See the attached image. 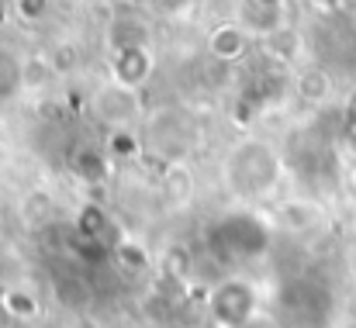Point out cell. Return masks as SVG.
<instances>
[{"mask_svg": "<svg viewBox=\"0 0 356 328\" xmlns=\"http://www.w3.org/2000/svg\"><path fill=\"white\" fill-rule=\"evenodd\" d=\"M225 183L229 190L242 201H263L277 190L280 177H284V159L270 142L259 138H245L225 156Z\"/></svg>", "mask_w": 356, "mask_h": 328, "instance_id": "cell-1", "label": "cell"}, {"mask_svg": "<svg viewBox=\"0 0 356 328\" xmlns=\"http://www.w3.org/2000/svg\"><path fill=\"white\" fill-rule=\"evenodd\" d=\"M270 238H273L270 224L259 218V215L245 211V208L215 218L211 228H208V235H204L208 256L218 266H242V263H252V259L266 256Z\"/></svg>", "mask_w": 356, "mask_h": 328, "instance_id": "cell-2", "label": "cell"}, {"mask_svg": "<svg viewBox=\"0 0 356 328\" xmlns=\"http://www.w3.org/2000/svg\"><path fill=\"white\" fill-rule=\"evenodd\" d=\"M256 311H259V290H256V284H249L242 277H225L208 297V315L218 328L252 325L259 318Z\"/></svg>", "mask_w": 356, "mask_h": 328, "instance_id": "cell-3", "label": "cell"}, {"mask_svg": "<svg viewBox=\"0 0 356 328\" xmlns=\"http://www.w3.org/2000/svg\"><path fill=\"white\" fill-rule=\"evenodd\" d=\"M201 131L194 124V117H187V110H159L149 117V128H145V142L149 149H156L163 159H187V152L197 145Z\"/></svg>", "mask_w": 356, "mask_h": 328, "instance_id": "cell-4", "label": "cell"}, {"mask_svg": "<svg viewBox=\"0 0 356 328\" xmlns=\"http://www.w3.org/2000/svg\"><path fill=\"white\" fill-rule=\"evenodd\" d=\"M280 308H284V325L301 328H322L329 318V290L318 280H291L280 290Z\"/></svg>", "mask_w": 356, "mask_h": 328, "instance_id": "cell-5", "label": "cell"}, {"mask_svg": "<svg viewBox=\"0 0 356 328\" xmlns=\"http://www.w3.org/2000/svg\"><path fill=\"white\" fill-rule=\"evenodd\" d=\"M94 114L111 124V128H128L135 117H138V90L131 87H121V83H108L94 94Z\"/></svg>", "mask_w": 356, "mask_h": 328, "instance_id": "cell-6", "label": "cell"}, {"mask_svg": "<svg viewBox=\"0 0 356 328\" xmlns=\"http://www.w3.org/2000/svg\"><path fill=\"white\" fill-rule=\"evenodd\" d=\"M152 52L149 45H121L111 49V80L121 87H131L138 90L149 76H152Z\"/></svg>", "mask_w": 356, "mask_h": 328, "instance_id": "cell-7", "label": "cell"}, {"mask_svg": "<svg viewBox=\"0 0 356 328\" xmlns=\"http://www.w3.org/2000/svg\"><path fill=\"white\" fill-rule=\"evenodd\" d=\"M208 49H211V56L215 59H222V63H236L242 59L245 52H249V28L245 24H218L215 31H211V38H208Z\"/></svg>", "mask_w": 356, "mask_h": 328, "instance_id": "cell-8", "label": "cell"}, {"mask_svg": "<svg viewBox=\"0 0 356 328\" xmlns=\"http://www.w3.org/2000/svg\"><path fill=\"white\" fill-rule=\"evenodd\" d=\"M76 228H80V235H83L87 242L108 245V249L115 252V245H118V238H115V224H111V218H108V215H104L97 204H87V208L80 211Z\"/></svg>", "mask_w": 356, "mask_h": 328, "instance_id": "cell-9", "label": "cell"}, {"mask_svg": "<svg viewBox=\"0 0 356 328\" xmlns=\"http://www.w3.org/2000/svg\"><path fill=\"white\" fill-rule=\"evenodd\" d=\"M0 304H3V311L10 315V322H24V318H31V315L38 311L35 294L24 290V287H10V290H3V294H0Z\"/></svg>", "mask_w": 356, "mask_h": 328, "instance_id": "cell-10", "label": "cell"}, {"mask_svg": "<svg viewBox=\"0 0 356 328\" xmlns=\"http://www.w3.org/2000/svg\"><path fill=\"white\" fill-rule=\"evenodd\" d=\"M45 7H49V0H17V10L24 17H38V14H45Z\"/></svg>", "mask_w": 356, "mask_h": 328, "instance_id": "cell-11", "label": "cell"}, {"mask_svg": "<svg viewBox=\"0 0 356 328\" xmlns=\"http://www.w3.org/2000/svg\"><path fill=\"white\" fill-rule=\"evenodd\" d=\"M322 14H343V10H350V3L353 0H312Z\"/></svg>", "mask_w": 356, "mask_h": 328, "instance_id": "cell-12", "label": "cell"}, {"mask_svg": "<svg viewBox=\"0 0 356 328\" xmlns=\"http://www.w3.org/2000/svg\"><path fill=\"white\" fill-rule=\"evenodd\" d=\"M10 325V315H7V311H3V304H0V328H7Z\"/></svg>", "mask_w": 356, "mask_h": 328, "instance_id": "cell-13", "label": "cell"}, {"mask_svg": "<svg viewBox=\"0 0 356 328\" xmlns=\"http://www.w3.org/2000/svg\"><path fill=\"white\" fill-rule=\"evenodd\" d=\"M3 21H7V3L0 0V24H3Z\"/></svg>", "mask_w": 356, "mask_h": 328, "instance_id": "cell-14", "label": "cell"}, {"mask_svg": "<svg viewBox=\"0 0 356 328\" xmlns=\"http://www.w3.org/2000/svg\"><path fill=\"white\" fill-rule=\"evenodd\" d=\"M124 3H145V0H124Z\"/></svg>", "mask_w": 356, "mask_h": 328, "instance_id": "cell-15", "label": "cell"}, {"mask_svg": "<svg viewBox=\"0 0 356 328\" xmlns=\"http://www.w3.org/2000/svg\"><path fill=\"white\" fill-rule=\"evenodd\" d=\"M353 183H356V173H353Z\"/></svg>", "mask_w": 356, "mask_h": 328, "instance_id": "cell-16", "label": "cell"}]
</instances>
